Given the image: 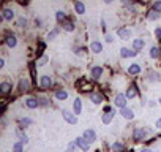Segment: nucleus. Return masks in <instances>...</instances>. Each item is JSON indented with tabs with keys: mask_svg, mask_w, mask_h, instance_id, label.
Masks as SVG:
<instances>
[{
	"mask_svg": "<svg viewBox=\"0 0 161 152\" xmlns=\"http://www.w3.org/2000/svg\"><path fill=\"white\" fill-rule=\"evenodd\" d=\"M127 97H125L123 94H118L117 97H115V100H114V105L115 106H118L120 109H123V108H127Z\"/></svg>",
	"mask_w": 161,
	"mask_h": 152,
	"instance_id": "obj_1",
	"label": "nucleus"
},
{
	"mask_svg": "<svg viewBox=\"0 0 161 152\" xmlns=\"http://www.w3.org/2000/svg\"><path fill=\"white\" fill-rule=\"evenodd\" d=\"M149 135V130H145V128H136L134 130V133H133V136H134V140L136 141H142L145 140V136Z\"/></svg>",
	"mask_w": 161,
	"mask_h": 152,
	"instance_id": "obj_2",
	"label": "nucleus"
},
{
	"mask_svg": "<svg viewBox=\"0 0 161 152\" xmlns=\"http://www.w3.org/2000/svg\"><path fill=\"white\" fill-rule=\"evenodd\" d=\"M63 119L68 124H73V125H74V124H78V116H76L74 113H71V111H66V109L63 111Z\"/></svg>",
	"mask_w": 161,
	"mask_h": 152,
	"instance_id": "obj_3",
	"label": "nucleus"
},
{
	"mask_svg": "<svg viewBox=\"0 0 161 152\" xmlns=\"http://www.w3.org/2000/svg\"><path fill=\"white\" fill-rule=\"evenodd\" d=\"M84 138H85V141L89 143V144H92V143H95V140H96V133L93 132L92 128H89V130H85L84 132V135H82Z\"/></svg>",
	"mask_w": 161,
	"mask_h": 152,
	"instance_id": "obj_4",
	"label": "nucleus"
},
{
	"mask_svg": "<svg viewBox=\"0 0 161 152\" xmlns=\"http://www.w3.org/2000/svg\"><path fill=\"white\" fill-rule=\"evenodd\" d=\"M74 144L78 146L79 149H82V150H89V146L90 144L85 141V138L84 136H79V138H76V141H74Z\"/></svg>",
	"mask_w": 161,
	"mask_h": 152,
	"instance_id": "obj_5",
	"label": "nucleus"
},
{
	"mask_svg": "<svg viewBox=\"0 0 161 152\" xmlns=\"http://www.w3.org/2000/svg\"><path fill=\"white\" fill-rule=\"evenodd\" d=\"M40 84H41V87H43V89H51V87H52V79H51V76H47V74L41 76Z\"/></svg>",
	"mask_w": 161,
	"mask_h": 152,
	"instance_id": "obj_6",
	"label": "nucleus"
},
{
	"mask_svg": "<svg viewBox=\"0 0 161 152\" xmlns=\"http://www.w3.org/2000/svg\"><path fill=\"white\" fill-rule=\"evenodd\" d=\"M25 106L30 108V109H35L40 106V101L38 98H33V97H29V98H25Z\"/></svg>",
	"mask_w": 161,
	"mask_h": 152,
	"instance_id": "obj_7",
	"label": "nucleus"
},
{
	"mask_svg": "<svg viewBox=\"0 0 161 152\" xmlns=\"http://www.w3.org/2000/svg\"><path fill=\"white\" fill-rule=\"evenodd\" d=\"M136 51L134 49H128V48H122L120 49V56L122 57H125V59H128V57H134L136 56Z\"/></svg>",
	"mask_w": 161,
	"mask_h": 152,
	"instance_id": "obj_8",
	"label": "nucleus"
},
{
	"mask_svg": "<svg viewBox=\"0 0 161 152\" xmlns=\"http://www.w3.org/2000/svg\"><path fill=\"white\" fill-rule=\"evenodd\" d=\"M117 35L120 37L122 40H128V38L131 37V30H130V29H127V27H123V29H118Z\"/></svg>",
	"mask_w": 161,
	"mask_h": 152,
	"instance_id": "obj_9",
	"label": "nucleus"
},
{
	"mask_svg": "<svg viewBox=\"0 0 161 152\" xmlns=\"http://www.w3.org/2000/svg\"><path fill=\"white\" fill-rule=\"evenodd\" d=\"M90 51L95 52V54L101 52L103 51V45L100 43V41H92V43H90Z\"/></svg>",
	"mask_w": 161,
	"mask_h": 152,
	"instance_id": "obj_10",
	"label": "nucleus"
},
{
	"mask_svg": "<svg viewBox=\"0 0 161 152\" xmlns=\"http://www.w3.org/2000/svg\"><path fill=\"white\" fill-rule=\"evenodd\" d=\"M89 98L92 100L95 105H101V103H103V95L101 94H90Z\"/></svg>",
	"mask_w": 161,
	"mask_h": 152,
	"instance_id": "obj_11",
	"label": "nucleus"
},
{
	"mask_svg": "<svg viewBox=\"0 0 161 152\" xmlns=\"http://www.w3.org/2000/svg\"><path fill=\"white\" fill-rule=\"evenodd\" d=\"M73 109H74V114H76V116L81 114V111H82V101H81V98H76V100H74Z\"/></svg>",
	"mask_w": 161,
	"mask_h": 152,
	"instance_id": "obj_12",
	"label": "nucleus"
},
{
	"mask_svg": "<svg viewBox=\"0 0 161 152\" xmlns=\"http://www.w3.org/2000/svg\"><path fill=\"white\" fill-rule=\"evenodd\" d=\"M120 114L125 117V119H128V121H131L133 117H134V113H133L130 108H123V109H120Z\"/></svg>",
	"mask_w": 161,
	"mask_h": 152,
	"instance_id": "obj_13",
	"label": "nucleus"
},
{
	"mask_svg": "<svg viewBox=\"0 0 161 152\" xmlns=\"http://www.w3.org/2000/svg\"><path fill=\"white\" fill-rule=\"evenodd\" d=\"M144 40H141V38H137V40H134V41H133V49H134L136 52L137 51H141L142 49V48H144Z\"/></svg>",
	"mask_w": 161,
	"mask_h": 152,
	"instance_id": "obj_14",
	"label": "nucleus"
},
{
	"mask_svg": "<svg viewBox=\"0 0 161 152\" xmlns=\"http://www.w3.org/2000/svg\"><path fill=\"white\" fill-rule=\"evenodd\" d=\"M101 74H103V68L101 67H93L92 68V78L93 79H100Z\"/></svg>",
	"mask_w": 161,
	"mask_h": 152,
	"instance_id": "obj_15",
	"label": "nucleus"
},
{
	"mask_svg": "<svg viewBox=\"0 0 161 152\" xmlns=\"http://www.w3.org/2000/svg\"><path fill=\"white\" fill-rule=\"evenodd\" d=\"M74 10L78 15H84V13H85V5L82 2H74Z\"/></svg>",
	"mask_w": 161,
	"mask_h": 152,
	"instance_id": "obj_16",
	"label": "nucleus"
},
{
	"mask_svg": "<svg viewBox=\"0 0 161 152\" xmlns=\"http://www.w3.org/2000/svg\"><path fill=\"white\" fill-rule=\"evenodd\" d=\"M125 97L130 100V98H134L136 97V86L134 84H131L130 87H128V91H127V94H125Z\"/></svg>",
	"mask_w": 161,
	"mask_h": 152,
	"instance_id": "obj_17",
	"label": "nucleus"
},
{
	"mask_svg": "<svg viewBox=\"0 0 161 152\" xmlns=\"http://www.w3.org/2000/svg\"><path fill=\"white\" fill-rule=\"evenodd\" d=\"M55 98L57 100H66L68 98V92L63 91V89H59V91L55 92Z\"/></svg>",
	"mask_w": 161,
	"mask_h": 152,
	"instance_id": "obj_18",
	"label": "nucleus"
},
{
	"mask_svg": "<svg viewBox=\"0 0 161 152\" xmlns=\"http://www.w3.org/2000/svg\"><path fill=\"white\" fill-rule=\"evenodd\" d=\"M114 114H115L114 111H111V113H104V114H103V119H101V121H103V124H111V121L114 119Z\"/></svg>",
	"mask_w": 161,
	"mask_h": 152,
	"instance_id": "obj_19",
	"label": "nucleus"
},
{
	"mask_svg": "<svg viewBox=\"0 0 161 152\" xmlns=\"http://www.w3.org/2000/svg\"><path fill=\"white\" fill-rule=\"evenodd\" d=\"M2 16H3V19H6V21H11L13 18H14V13H13V10H10V8H5Z\"/></svg>",
	"mask_w": 161,
	"mask_h": 152,
	"instance_id": "obj_20",
	"label": "nucleus"
},
{
	"mask_svg": "<svg viewBox=\"0 0 161 152\" xmlns=\"http://www.w3.org/2000/svg\"><path fill=\"white\" fill-rule=\"evenodd\" d=\"M6 45H8L10 48H14V46L18 45L16 37H14V35H8V37H6Z\"/></svg>",
	"mask_w": 161,
	"mask_h": 152,
	"instance_id": "obj_21",
	"label": "nucleus"
},
{
	"mask_svg": "<svg viewBox=\"0 0 161 152\" xmlns=\"http://www.w3.org/2000/svg\"><path fill=\"white\" fill-rule=\"evenodd\" d=\"M139 71H141V67H139V64H133V65H130V68H128V73H130V74H137Z\"/></svg>",
	"mask_w": 161,
	"mask_h": 152,
	"instance_id": "obj_22",
	"label": "nucleus"
},
{
	"mask_svg": "<svg viewBox=\"0 0 161 152\" xmlns=\"http://www.w3.org/2000/svg\"><path fill=\"white\" fill-rule=\"evenodd\" d=\"M10 89H11L10 82H2V84H0V91H2V94H8Z\"/></svg>",
	"mask_w": 161,
	"mask_h": 152,
	"instance_id": "obj_23",
	"label": "nucleus"
},
{
	"mask_svg": "<svg viewBox=\"0 0 161 152\" xmlns=\"http://www.w3.org/2000/svg\"><path fill=\"white\" fill-rule=\"evenodd\" d=\"M150 57L152 59H158L159 57V48H156V46L152 48V49H150Z\"/></svg>",
	"mask_w": 161,
	"mask_h": 152,
	"instance_id": "obj_24",
	"label": "nucleus"
},
{
	"mask_svg": "<svg viewBox=\"0 0 161 152\" xmlns=\"http://www.w3.org/2000/svg\"><path fill=\"white\" fill-rule=\"evenodd\" d=\"M63 29L66 32H73L74 30V24L71 22V21H65V22H63Z\"/></svg>",
	"mask_w": 161,
	"mask_h": 152,
	"instance_id": "obj_25",
	"label": "nucleus"
},
{
	"mask_svg": "<svg viewBox=\"0 0 161 152\" xmlns=\"http://www.w3.org/2000/svg\"><path fill=\"white\" fill-rule=\"evenodd\" d=\"M29 89V81L27 79H21L19 81V91H27Z\"/></svg>",
	"mask_w": 161,
	"mask_h": 152,
	"instance_id": "obj_26",
	"label": "nucleus"
},
{
	"mask_svg": "<svg viewBox=\"0 0 161 152\" xmlns=\"http://www.w3.org/2000/svg\"><path fill=\"white\" fill-rule=\"evenodd\" d=\"M112 150L114 152H122L123 150V144L122 143H114L112 144Z\"/></svg>",
	"mask_w": 161,
	"mask_h": 152,
	"instance_id": "obj_27",
	"label": "nucleus"
},
{
	"mask_svg": "<svg viewBox=\"0 0 161 152\" xmlns=\"http://www.w3.org/2000/svg\"><path fill=\"white\" fill-rule=\"evenodd\" d=\"M16 135L19 136V140H21L19 143H22V144H27V143H29V138H27L25 135H22V133H21V132H18Z\"/></svg>",
	"mask_w": 161,
	"mask_h": 152,
	"instance_id": "obj_28",
	"label": "nucleus"
},
{
	"mask_svg": "<svg viewBox=\"0 0 161 152\" xmlns=\"http://www.w3.org/2000/svg\"><path fill=\"white\" fill-rule=\"evenodd\" d=\"M147 18H149L150 21H155V19L159 18V13H156V11H150L149 15H147Z\"/></svg>",
	"mask_w": 161,
	"mask_h": 152,
	"instance_id": "obj_29",
	"label": "nucleus"
},
{
	"mask_svg": "<svg viewBox=\"0 0 161 152\" xmlns=\"http://www.w3.org/2000/svg\"><path fill=\"white\" fill-rule=\"evenodd\" d=\"M55 18H57V21H59V22H62V21H63V22H65V13L63 11H57V15H55Z\"/></svg>",
	"mask_w": 161,
	"mask_h": 152,
	"instance_id": "obj_30",
	"label": "nucleus"
},
{
	"mask_svg": "<svg viewBox=\"0 0 161 152\" xmlns=\"http://www.w3.org/2000/svg\"><path fill=\"white\" fill-rule=\"evenodd\" d=\"M22 143H14V146H13V152H22Z\"/></svg>",
	"mask_w": 161,
	"mask_h": 152,
	"instance_id": "obj_31",
	"label": "nucleus"
},
{
	"mask_svg": "<svg viewBox=\"0 0 161 152\" xmlns=\"http://www.w3.org/2000/svg\"><path fill=\"white\" fill-rule=\"evenodd\" d=\"M152 10L156 11V13H161V2H155L152 5Z\"/></svg>",
	"mask_w": 161,
	"mask_h": 152,
	"instance_id": "obj_32",
	"label": "nucleus"
},
{
	"mask_svg": "<svg viewBox=\"0 0 161 152\" xmlns=\"http://www.w3.org/2000/svg\"><path fill=\"white\" fill-rule=\"evenodd\" d=\"M47 60H49V57H47V56H43V57L38 60V64H37V65H38V67H43V65H46V62H47Z\"/></svg>",
	"mask_w": 161,
	"mask_h": 152,
	"instance_id": "obj_33",
	"label": "nucleus"
},
{
	"mask_svg": "<svg viewBox=\"0 0 161 152\" xmlns=\"http://www.w3.org/2000/svg\"><path fill=\"white\" fill-rule=\"evenodd\" d=\"M19 122L22 124V125H32V119H29V117H22Z\"/></svg>",
	"mask_w": 161,
	"mask_h": 152,
	"instance_id": "obj_34",
	"label": "nucleus"
},
{
	"mask_svg": "<svg viewBox=\"0 0 161 152\" xmlns=\"http://www.w3.org/2000/svg\"><path fill=\"white\" fill-rule=\"evenodd\" d=\"M57 33H59V29H54L52 32H49L47 38H49V40H54V37H57Z\"/></svg>",
	"mask_w": 161,
	"mask_h": 152,
	"instance_id": "obj_35",
	"label": "nucleus"
},
{
	"mask_svg": "<svg viewBox=\"0 0 161 152\" xmlns=\"http://www.w3.org/2000/svg\"><path fill=\"white\" fill-rule=\"evenodd\" d=\"M76 144L74 143H71V144H69V146H68V149H66V152H76Z\"/></svg>",
	"mask_w": 161,
	"mask_h": 152,
	"instance_id": "obj_36",
	"label": "nucleus"
},
{
	"mask_svg": "<svg viewBox=\"0 0 161 152\" xmlns=\"http://www.w3.org/2000/svg\"><path fill=\"white\" fill-rule=\"evenodd\" d=\"M18 24H19V27H24V25H25V24H27V21H25V19H24V18H21V19H19V21H18Z\"/></svg>",
	"mask_w": 161,
	"mask_h": 152,
	"instance_id": "obj_37",
	"label": "nucleus"
},
{
	"mask_svg": "<svg viewBox=\"0 0 161 152\" xmlns=\"http://www.w3.org/2000/svg\"><path fill=\"white\" fill-rule=\"evenodd\" d=\"M155 35H156L158 40H161V27H158V29L155 30Z\"/></svg>",
	"mask_w": 161,
	"mask_h": 152,
	"instance_id": "obj_38",
	"label": "nucleus"
},
{
	"mask_svg": "<svg viewBox=\"0 0 161 152\" xmlns=\"http://www.w3.org/2000/svg\"><path fill=\"white\" fill-rule=\"evenodd\" d=\"M35 24H37L38 27H41V24H43V21H41V19H35Z\"/></svg>",
	"mask_w": 161,
	"mask_h": 152,
	"instance_id": "obj_39",
	"label": "nucleus"
},
{
	"mask_svg": "<svg viewBox=\"0 0 161 152\" xmlns=\"http://www.w3.org/2000/svg\"><path fill=\"white\" fill-rule=\"evenodd\" d=\"M112 40H114V38L111 37V35H108V37H106V41H108V43H112Z\"/></svg>",
	"mask_w": 161,
	"mask_h": 152,
	"instance_id": "obj_40",
	"label": "nucleus"
},
{
	"mask_svg": "<svg viewBox=\"0 0 161 152\" xmlns=\"http://www.w3.org/2000/svg\"><path fill=\"white\" fill-rule=\"evenodd\" d=\"M3 67H5V60L0 59V68H3Z\"/></svg>",
	"mask_w": 161,
	"mask_h": 152,
	"instance_id": "obj_41",
	"label": "nucleus"
},
{
	"mask_svg": "<svg viewBox=\"0 0 161 152\" xmlns=\"http://www.w3.org/2000/svg\"><path fill=\"white\" fill-rule=\"evenodd\" d=\"M156 127H158V128H161V117H159V119L156 121Z\"/></svg>",
	"mask_w": 161,
	"mask_h": 152,
	"instance_id": "obj_42",
	"label": "nucleus"
},
{
	"mask_svg": "<svg viewBox=\"0 0 161 152\" xmlns=\"http://www.w3.org/2000/svg\"><path fill=\"white\" fill-rule=\"evenodd\" d=\"M141 152H152V150H150V149H142Z\"/></svg>",
	"mask_w": 161,
	"mask_h": 152,
	"instance_id": "obj_43",
	"label": "nucleus"
},
{
	"mask_svg": "<svg viewBox=\"0 0 161 152\" xmlns=\"http://www.w3.org/2000/svg\"><path fill=\"white\" fill-rule=\"evenodd\" d=\"M159 105H161V98H159Z\"/></svg>",
	"mask_w": 161,
	"mask_h": 152,
	"instance_id": "obj_44",
	"label": "nucleus"
}]
</instances>
